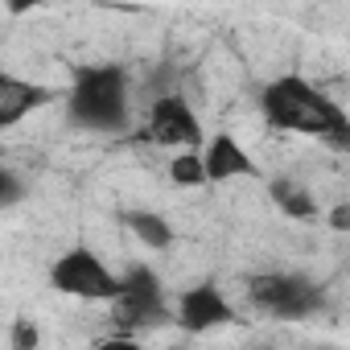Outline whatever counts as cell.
<instances>
[{
  "instance_id": "cell-5",
  "label": "cell",
  "mask_w": 350,
  "mask_h": 350,
  "mask_svg": "<svg viewBox=\"0 0 350 350\" xmlns=\"http://www.w3.org/2000/svg\"><path fill=\"white\" fill-rule=\"evenodd\" d=\"M136 140L157 144V148H202L206 132H202V120L194 116V107L182 95H161L148 107V120L136 132Z\"/></svg>"
},
{
  "instance_id": "cell-3",
  "label": "cell",
  "mask_w": 350,
  "mask_h": 350,
  "mask_svg": "<svg viewBox=\"0 0 350 350\" xmlns=\"http://www.w3.org/2000/svg\"><path fill=\"white\" fill-rule=\"evenodd\" d=\"M50 284L66 297H79V301H116L124 276H116L91 247H70L54 260Z\"/></svg>"
},
{
  "instance_id": "cell-2",
  "label": "cell",
  "mask_w": 350,
  "mask_h": 350,
  "mask_svg": "<svg viewBox=\"0 0 350 350\" xmlns=\"http://www.w3.org/2000/svg\"><path fill=\"white\" fill-rule=\"evenodd\" d=\"M70 120L91 132H124L128 128V75L116 62L79 66L66 91Z\"/></svg>"
},
{
  "instance_id": "cell-11",
  "label": "cell",
  "mask_w": 350,
  "mask_h": 350,
  "mask_svg": "<svg viewBox=\"0 0 350 350\" xmlns=\"http://www.w3.org/2000/svg\"><path fill=\"white\" fill-rule=\"evenodd\" d=\"M124 227H128L144 247H152V252L173 247V227H169V219L157 215V211H128V215H124Z\"/></svg>"
},
{
  "instance_id": "cell-9",
  "label": "cell",
  "mask_w": 350,
  "mask_h": 350,
  "mask_svg": "<svg viewBox=\"0 0 350 350\" xmlns=\"http://www.w3.org/2000/svg\"><path fill=\"white\" fill-rule=\"evenodd\" d=\"M54 99V91L50 87H42V83H29V79H17V75H0V124L5 128H13V124H21L33 107H46Z\"/></svg>"
},
{
  "instance_id": "cell-15",
  "label": "cell",
  "mask_w": 350,
  "mask_h": 350,
  "mask_svg": "<svg viewBox=\"0 0 350 350\" xmlns=\"http://www.w3.org/2000/svg\"><path fill=\"white\" fill-rule=\"evenodd\" d=\"M329 227H334V231H350V202L329 206Z\"/></svg>"
},
{
  "instance_id": "cell-13",
  "label": "cell",
  "mask_w": 350,
  "mask_h": 350,
  "mask_svg": "<svg viewBox=\"0 0 350 350\" xmlns=\"http://www.w3.org/2000/svg\"><path fill=\"white\" fill-rule=\"evenodd\" d=\"M38 342H42V334H38V325L21 317V321L13 325V350H33Z\"/></svg>"
},
{
  "instance_id": "cell-4",
  "label": "cell",
  "mask_w": 350,
  "mask_h": 350,
  "mask_svg": "<svg viewBox=\"0 0 350 350\" xmlns=\"http://www.w3.org/2000/svg\"><path fill=\"white\" fill-rule=\"evenodd\" d=\"M247 297L256 309L272 313V317H284V321H297V317H309L325 305V293L309 280V276H293V272H264V276H252L247 280Z\"/></svg>"
},
{
  "instance_id": "cell-16",
  "label": "cell",
  "mask_w": 350,
  "mask_h": 350,
  "mask_svg": "<svg viewBox=\"0 0 350 350\" xmlns=\"http://www.w3.org/2000/svg\"><path fill=\"white\" fill-rule=\"evenodd\" d=\"M38 5H46V0H5V9L17 17V13H29V9H38Z\"/></svg>"
},
{
  "instance_id": "cell-8",
  "label": "cell",
  "mask_w": 350,
  "mask_h": 350,
  "mask_svg": "<svg viewBox=\"0 0 350 350\" xmlns=\"http://www.w3.org/2000/svg\"><path fill=\"white\" fill-rule=\"evenodd\" d=\"M202 157H206L211 186H215V182H231V178H260V165L252 161V152H247L235 136H227V132L211 136V140L202 144Z\"/></svg>"
},
{
  "instance_id": "cell-14",
  "label": "cell",
  "mask_w": 350,
  "mask_h": 350,
  "mask_svg": "<svg viewBox=\"0 0 350 350\" xmlns=\"http://www.w3.org/2000/svg\"><path fill=\"white\" fill-rule=\"evenodd\" d=\"M0 186H5V190H0V202H5V206H17L21 202V182H17V173L13 169H5V173H0Z\"/></svg>"
},
{
  "instance_id": "cell-10",
  "label": "cell",
  "mask_w": 350,
  "mask_h": 350,
  "mask_svg": "<svg viewBox=\"0 0 350 350\" xmlns=\"http://www.w3.org/2000/svg\"><path fill=\"white\" fill-rule=\"evenodd\" d=\"M268 194H272V202L280 206L284 219H297V223L317 219V202H313V194L305 186H297L288 178H276V182H268Z\"/></svg>"
},
{
  "instance_id": "cell-6",
  "label": "cell",
  "mask_w": 350,
  "mask_h": 350,
  "mask_svg": "<svg viewBox=\"0 0 350 350\" xmlns=\"http://www.w3.org/2000/svg\"><path fill=\"white\" fill-rule=\"evenodd\" d=\"M116 317L136 329V325H161V321H173L178 309H169L165 301V284L157 280L152 268L136 264L124 272V284H120V297H116Z\"/></svg>"
},
{
  "instance_id": "cell-1",
  "label": "cell",
  "mask_w": 350,
  "mask_h": 350,
  "mask_svg": "<svg viewBox=\"0 0 350 350\" xmlns=\"http://www.w3.org/2000/svg\"><path fill=\"white\" fill-rule=\"evenodd\" d=\"M264 120L280 132H301L313 140H325L329 148H346L350 152V116L342 103H334L325 91H317L309 79L301 75H284L272 79L260 95Z\"/></svg>"
},
{
  "instance_id": "cell-12",
  "label": "cell",
  "mask_w": 350,
  "mask_h": 350,
  "mask_svg": "<svg viewBox=\"0 0 350 350\" xmlns=\"http://www.w3.org/2000/svg\"><path fill=\"white\" fill-rule=\"evenodd\" d=\"M169 178H173V186H211L202 148H186V152L173 157V161H169Z\"/></svg>"
},
{
  "instance_id": "cell-7",
  "label": "cell",
  "mask_w": 350,
  "mask_h": 350,
  "mask_svg": "<svg viewBox=\"0 0 350 350\" xmlns=\"http://www.w3.org/2000/svg\"><path fill=\"white\" fill-rule=\"evenodd\" d=\"M178 321L186 334H206V329H219V325H231V321H239V313H235V305L223 297V288L219 284H194V288H186L182 293V301H178Z\"/></svg>"
}]
</instances>
